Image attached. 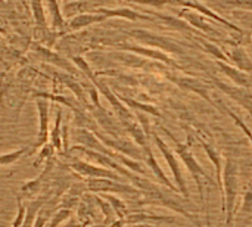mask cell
<instances>
[{"label":"cell","mask_w":252,"mask_h":227,"mask_svg":"<svg viewBox=\"0 0 252 227\" xmlns=\"http://www.w3.org/2000/svg\"><path fill=\"white\" fill-rule=\"evenodd\" d=\"M37 109H38V134L37 142L32 145L34 151L40 146H44L49 137V102L46 99L37 97Z\"/></svg>","instance_id":"cell-1"},{"label":"cell","mask_w":252,"mask_h":227,"mask_svg":"<svg viewBox=\"0 0 252 227\" xmlns=\"http://www.w3.org/2000/svg\"><path fill=\"white\" fill-rule=\"evenodd\" d=\"M69 167L81 174V176H87V177H111V179H115L114 173L105 170V168H97V167H93L92 164H87L84 161H80V160H72L69 162Z\"/></svg>","instance_id":"cell-2"},{"label":"cell","mask_w":252,"mask_h":227,"mask_svg":"<svg viewBox=\"0 0 252 227\" xmlns=\"http://www.w3.org/2000/svg\"><path fill=\"white\" fill-rule=\"evenodd\" d=\"M63 227H80L77 225V222L74 220V219H71V222H66V225Z\"/></svg>","instance_id":"cell-8"},{"label":"cell","mask_w":252,"mask_h":227,"mask_svg":"<svg viewBox=\"0 0 252 227\" xmlns=\"http://www.w3.org/2000/svg\"><path fill=\"white\" fill-rule=\"evenodd\" d=\"M44 204H46V198H41V196H37V198L28 201L25 219H24V223H22V226L21 227L34 226V222H35V219H37V214L40 213V210L43 208Z\"/></svg>","instance_id":"cell-3"},{"label":"cell","mask_w":252,"mask_h":227,"mask_svg":"<svg viewBox=\"0 0 252 227\" xmlns=\"http://www.w3.org/2000/svg\"><path fill=\"white\" fill-rule=\"evenodd\" d=\"M31 151H34V148L28 145V146L19 148V149L7 152V154H1L0 155V167H7V165H12V164L18 162L22 157H25L28 154H32Z\"/></svg>","instance_id":"cell-4"},{"label":"cell","mask_w":252,"mask_h":227,"mask_svg":"<svg viewBox=\"0 0 252 227\" xmlns=\"http://www.w3.org/2000/svg\"><path fill=\"white\" fill-rule=\"evenodd\" d=\"M61 121H62V109L58 108L56 111V120H55V129L52 131V145L55 149H61L62 146V139H61Z\"/></svg>","instance_id":"cell-5"},{"label":"cell","mask_w":252,"mask_h":227,"mask_svg":"<svg viewBox=\"0 0 252 227\" xmlns=\"http://www.w3.org/2000/svg\"><path fill=\"white\" fill-rule=\"evenodd\" d=\"M71 214H72V210H71V208H59L58 213L50 219L47 227H58L61 223L69 220V219H71Z\"/></svg>","instance_id":"cell-6"},{"label":"cell","mask_w":252,"mask_h":227,"mask_svg":"<svg viewBox=\"0 0 252 227\" xmlns=\"http://www.w3.org/2000/svg\"><path fill=\"white\" fill-rule=\"evenodd\" d=\"M49 6H50L52 15H53V24H55V27L61 28L63 25V19H62V15H61V10H59V6H58L56 0H49Z\"/></svg>","instance_id":"cell-7"}]
</instances>
